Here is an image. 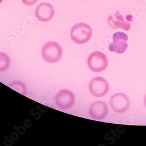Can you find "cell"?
Here are the masks:
<instances>
[{
  "label": "cell",
  "mask_w": 146,
  "mask_h": 146,
  "mask_svg": "<svg viewBox=\"0 0 146 146\" xmlns=\"http://www.w3.org/2000/svg\"><path fill=\"white\" fill-rule=\"evenodd\" d=\"M92 30L86 23H78L72 27L71 31V38L72 41L79 44L87 43L91 38Z\"/></svg>",
  "instance_id": "obj_1"
},
{
  "label": "cell",
  "mask_w": 146,
  "mask_h": 146,
  "mask_svg": "<svg viewBox=\"0 0 146 146\" xmlns=\"http://www.w3.org/2000/svg\"><path fill=\"white\" fill-rule=\"evenodd\" d=\"M62 54V47L56 42L46 43L42 50V56L43 60L48 63H56L59 62Z\"/></svg>",
  "instance_id": "obj_2"
},
{
  "label": "cell",
  "mask_w": 146,
  "mask_h": 146,
  "mask_svg": "<svg viewBox=\"0 0 146 146\" xmlns=\"http://www.w3.org/2000/svg\"><path fill=\"white\" fill-rule=\"evenodd\" d=\"M87 64L91 71L95 72H102L107 68L108 60L104 53L96 51L88 56Z\"/></svg>",
  "instance_id": "obj_3"
},
{
  "label": "cell",
  "mask_w": 146,
  "mask_h": 146,
  "mask_svg": "<svg viewBox=\"0 0 146 146\" xmlns=\"http://www.w3.org/2000/svg\"><path fill=\"white\" fill-rule=\"evenodd\" d=\"M89 90L95 97L102 98L108 93L109 85L104 78L96 77L91 80L89 84Z\"/></svg>",
  "instance_id": "obj_4"
},
{
  "label": "cell",
  "mask_w": 146,
  "mask_h": 146,
  "mask_svg": "<svg viewBox=\"0 0 146 146\" xmlns=\"http://www.w3.org/2000/svg\"><path fill=\"white\" fill-rule=\"evenodd\" d=\"M113 42L109 46V50L118 54L123 53L128 47V36L124 32H117L112 36Z\"/></svg>",
  "instance_id": "obj_5"
},
{
  "label": "cell",
  "mask_w": 146,
  "mask_h": 146,
  "mask_svg": "<svg viewBox=\"0 0 146 146\" xmlns=\"http://www.w3.org/2000/svg\"><path fill=\"white\" fill-rule=\"evenodd\" d=\"M110 105L114 112L119 113H124L129 108L130 100L125 94L117 93L111 97Z\"/></svg>",
  "instance_id": "obj_6"
},
{
  "label": "cell",
  "mask_w": 146,
  "mask_h": 146,
  "mask_svg": "<svg viewBox=\"0 0 146 146\" xmlns=\"http://www.w3.org/2000/svg\"><path fill=\"white\" fill-rule=\"evenodd\" d=\"M75 102V95L72 92L67 90L59 91L55 99L56 106L58 108L64 110L72 108L74 106Z\"/></svg>",
  "instance_id": "obj_7"
},
{
  "label": "cell",
  "mask_w": 146,
  "mask_h": 146,
  "mask_svg": "<svg viewBox=\"0 0 146 146\" xmlns=\"http://www.w3.org/2000/svg\"><path fill=\"white\" fill-rule=\"evenodd\" d=\"M54 13V7L48 3H40L35 11L36 17L39 21L43 22L50 21L53 18Z\"/></svg>",
  "instance_id": "obj_8"
},
{
  "label": "cell",
  "mask_w": 146,
  "mask_h": 146,
  "mask_svg": "<svg viewBox=\"0 0 146 146\" xmlns=\"http://www.w3.org/2000/svg\"><path fill=\"white\" fill-rule=\"evenodd\" d=\"M108 111V107L106 103L102 101H96L90 106L89 114L92 119L101 120L106 117Z\"/></svg>",
  "instance_id": "obj_9"
},
{
  "label": "cell",
  "mask_w": 146,
  "mask_h": 146,
  "mask_svg": "<svg viewBox=\"0 0 146 146\" xmlns=\"http://www.w3.org/2000/svg\"><path fill=\"white\" fill-rule=\"evenodd\" d=\"M108 23L109 25L113 29L120 28L127 31L131 28V24L125 20L123 16L118 11L108 17Z\"/></svg>",
  "instance_id": "obj_10"
},
{
  "label": "cell",
  "mask_w": 146,
  "mask_h": 146,
  "mask_svg": "<svg viewBox=\"0 0 146 146\" xmlns=\"http://www.w3.org/2000/svg\"><path fill=\"white\" fill-rule=\"evenodd\" d=\"M10 66V59L7 54L0 53V72L7 70Z\"/></svg>",
  "instance_id": "obj_11"
},
{
  "label": "cell",
  "mask_w": 146,
  "mask_h": 146,
  "mask_svg": "<svg viewBox=\"0 0 146 146\" xmlns=\"http://www.w3.org/2000/svg\"><path fill=\"white\" fill-rule=\"evenodd\" d=\"M9 87H10L11 89H13L17 92L22 94V95H25L27 90L26 87L23 83L20 81H15L13 83H11L8 86Z\"/></svg>",
  "instance_id": "obj_12"
},
{
  "label": "cell",
  "mask_w": 146,
  "mask_h": 146,
  "mask_svg": "<svg viewBox=\"0 0 146 146\" xmlns=\"http://www.w3.org/2000/svg\"><path fill=\"white\" fill-rule=\"evenodd\" d=\"M38 0H22V3L27 5H33L38 2Z\"/></svg>",
  "instance_id": "obj_13"
},
{
  "label": "cell",
  "mask_w": 146,
  "mask_h": 146,
  "mask_svg": "<svg viewBox=\"0 0 146 146\" xmlns=\"http://www.w3.org/2000/svg\"><path fill=\"white\" fill-rule=\"evenodd\" d=\"M144 103L145 106L146 107V95H145V96L144 97Z\"/></svg>",
  "instance_id": "obj_14"
}]
</instances>
